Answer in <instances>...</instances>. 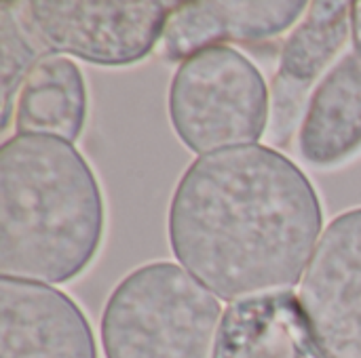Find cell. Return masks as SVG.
<instances>
[{
    "mask_svg": "<svg viewBox=\"0 0 361 358\" xmlns=\"http://www.w3.org/2000/svg\"><path fill=\"white\" fill-rule=\"evenodd\" d=\"M0 358H97L93 331L61 291L0 281Z\"/></svg>",
    "mask_w": 361,
    "mask_h": 358,
    "instance_id": "52a82bcc",
    "label": "cell"
},
{
    "mask_svg": "<svg viewBox=\"0 0 361 358\" xmlns=\"http://www.w3.org/2000/svg\"><path fill=\"white\" fill-rule=\"evenodd\" d=\"M324 224L309 177L267 146L199 156L169 207L178 262L216 298L292 293Z\"/></svg>",
    "mask_w": 361,
    "mask_h": 358,
    "instance_id": "6da1fadb",
    "label": "cell"
},
{
    "mask_svg": "<svg viewBox=\"0 0 361 358\" xmlns=\"http://www.w3.org/2000/svg\"><path fill=\"white\" fill-rule=\"evenodd\" d=\"M34 34L23 23L21 15L11 11L8 2L0 4V46H2V129L11 120V103L21 82L36 65Z\"/></svg>",
    "mask_w": 361,
    "mask_h": 358,
    "instance_id": "4fadbf2b",
    "label": "cell"
},
{
    "mask_svg": "<svg viewBox=\"0 0 361 358\" xmlns=\"http://www.w3.org/2000/svg\"><path fill=\"white\" fill-rule=\"evenodd\" d=\"M87 118V89L74 61L42 55L27 74L17 103V135H42L68 143L80 137Z\"/></svg>",
    "mask_w": 361,
    "mask_h": 358,
    "instance_id": "7c38bea8",
    "label": "cell"
},
{
    "mask_svg": "<svg viewBox=\"0 0 361 358\" xmlns=\"http://www.w3.org/2000/svg\"><path fill=\"white\" fill-rule=\"evenodd\" d=\"M104 236V198L80 152L55 137L15 135L0 150V274L59 285L76 279Z\"/></svg>",
    "mask_w": 361,
    "mask_h": 358,
    "instance_id": "7a4b0ae2",
    "label": "cell"
},
{
    "mask_svg": "<svg viewBox=\"0 0 361 358\" xmlns=\"http://www.w3.org/2000/svg\"><path fill=\"white\" fill-rule=\"evenodd\" d=\"M214 358H328L294 293L245 300L224 310Z\"/></svg>",
    "mask_w": 361,
    "mask_h": 358,
    "instance_id": "30bf717a",
    "label": "cell"
},
{
    "mask_svg": "<svg viewBox=\"0 0 361 358\" xmlns=\"http://www.w3.org/2000/svg\"><path fill=\"white\" fill-rule=\"evenodd\" d=\"M351 30H353V42L361 53V2L351 4Z\"/></svg>",
    "mask_w": 361,
    "mask_h": 358,
    "instance_id": "5bb4252c",
    "label": "cell"
},
{
    "mask_svg": "<svg viewBox=\"0 0 361 358\" xmlns=\"http://www.w3.org/2000/svg\"><path fill=\"white\" fill-rule=\"evenodd\" d=\"M298 300L326 357L361 358V209L324 230Z\"/></svg>",
    "mask_w": 361,
    "mask_h": 358,
    "instance_id": "8992f818",
    "label": "cell"
},
{
    "mask_svg": "<svg viewBox=\"0 0 361 358\" xmlns=\"http://www.w3.org/2000/svg\"><path fill=\"white\" fill-rule=\"evenodd\" d=\"M218 298L188 270L157 262L112 291L102 317L106 358H214Z\"/></svg>",
    "mask_w": 361,
    "mask_h": 358,
    "instance_id": "3957f363",
    "label": "cell"
},
{
    "mask_svg": "<svg viewBox=\"0 0 361 358\" xmlns=\"http://www.w3.org/2000/svg\"><path fill=\"white\" fill-rule=\"evenodd\" d=\"M302 0H250V2H180L173 6L165 32L163 55L186 61L192 55L222 46L226 40L254 42L286 32L307 8Z\"/></svg>",
    "mask_w": 361,
    "mask_h": 358,
    "instance_id": "9c48e42d",
    "label": "cell"
},
{
    "mask_svg": "<svg viewBox=\"0 0 361 358\" xmlns=\"http://www.w3.org/2000/svg\"><path fill=\"white\" fill-rule=\"evenodd\" d=\"M349 19L351 2L317 0L288 36L271 91V137L277 146L290 141L305 118L309 89L347 42Z\"/></svg>",
    "mask_w": 361,
    "mask_h": 358,
    "instance_id": "ba28073f",
    "label": "cell"
},
{
    "mask_svg": "<svg viewBox=\"0 0 361 358\" xmlns=\"http://www.w3.org/2000/svg\"><path fill=\"white\" fill-rule=\"evenodd\" d=\"M173 6L159 0H34L19 2L17 13L51 51L97 65H129L157 46Z\"/></svg>",
    "mask_w": 361,
    "mask_h": 358,
    "instance_id": "5b68a950",
    "label": "cell"
},
{
    "mask_svg": "<svg viewBox=\"0 0 361 358\" xmlns=\"http://www.w3.org/2000/svg\"><path fill=\"white\" fill-rule=\"evenodd\" d=\"M300 156L332 167L361 148V53H347L313 91L302 124Z\"/></svg>",
    "mask_w": 361,
    "mask_h": 358,
    "instance_id": "8fae6325",
    "label": "cell"
},
{
    "mask_svg": "<svg viewBox=\"0 0 361 358\" xmlns=\"http://www.w3.org/2000/svg\"><path fill=\"white\" fill-rule=\"evenodd\" d=\"M169 116L182 143L201 156L256 146L269 122V87L245 55L214 46L178 68Z\"/></svg>",
    "mask_w": 361,
    "mask_h": 358,
    "instance_id": "277c9868",
    "label": "cell"
}]
</instances>
